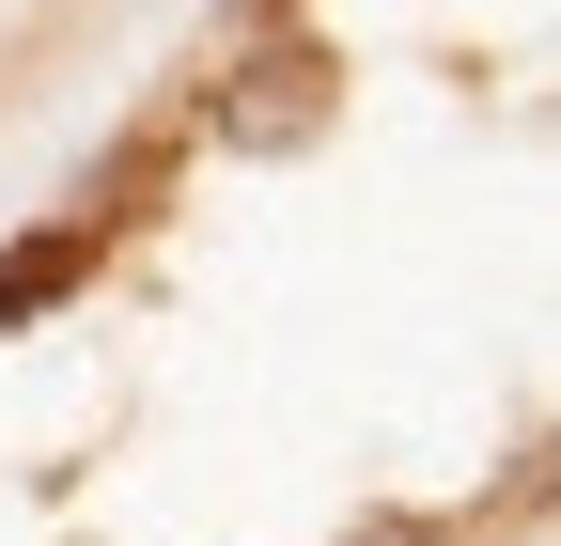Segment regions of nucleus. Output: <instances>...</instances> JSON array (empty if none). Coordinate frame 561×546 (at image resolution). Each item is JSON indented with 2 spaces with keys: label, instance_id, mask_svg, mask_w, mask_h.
Segmentation results:
<instances>
[{
  "label": "nucleus",
  "instance_id": "1",
  "mask_svg": "<svg viewBox=\"0 0 561 546\" xmlns=\"http://www.w3.org/2000/svg\"><path fill=\"white\" fill-rule=\"evenodd\" d=\"M94 219H62V235H32V250H0V328H16V312H47V297H79L94 282Z\"/></svg>",
  "mask_w": 561,
  "mask_h": 546
}]
</instances>
